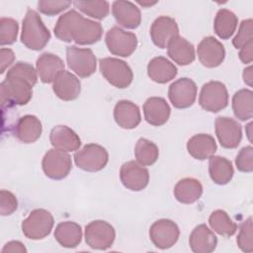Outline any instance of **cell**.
I'll return each instance as SVG.
<instances>
[{
    "label": "cell",
    "instance_id": "1",
    "mask_svg": "<svg viewBox=\"0 0 253 253\" xmlns=\"http://www.w3.org/2000/svg\"><path fill=\"white\" fill-rule=\"evenodd\" d=\"M38 80V73L28 62L19 61L7 72L5 80L0 84L2 107L24 106L33 96V87Z\"/></svg>",
    "mask_w": 253,
    "mask_h": 253
},
{
    "label": "cell",
    "instance_id": "2",
    "mask_svg": "<svg viewBox=\"0 0 253 253\" xmlns=\"http://www.w3.org/2000/svg\"><path fill=\"white\" fill-rule=\"evenodd\" d=\"M53 32L62 42H74L80 45H87L101 40L103 28L99 22L85 18L75 10H70L58 18Z\"/></svg>",
    "mask_w": 253,
    "mask_h": 253
},
{
    "label": "cell",
    "instance_id": "3",
    "mask_svg": "<svg viewBox=\"0 0 253 253\" xmlns=\"http://www.w3.org/2000/svg\"><path fill=\"white\" fill-rule=\"evenodd\" d=\"M50 40L49 30L37 11L28 9L23 20L21 42L29 49L41 50Z\"/></svg>",
    "mask_w": 253,
    "mask_h": 253
},
{
    "label": "cell",
    "instance_id": "4",
    "mask_svg": "<svg viewBox=\"0 0 253 253\" xmlns=\"http://www.w3.org/2000/svg\"><path fill=\"white\" fill-rule=\"evenodd\" d=\"M99 68L104 78L113 86L124 89L128 87L133 79L129 65L119 58L105 57L99 61Z\"/></svg>",
    "mask_w": 253,
    "mask_h": 253
},
{
    "label": "cell",
    "instance_id": "5",
    "mask_svg": "<svg viewBox=\"0 0 253 253\" xmlns=\"http://www.w3.org/2000/svg\"><path fill=\"white\" fill-rule=\"evenodd\" d=\"M53 224V216L48 211L44 209H36L23 220L22 231L29 239L41 240L51 232Z\"/></svg>",
    "mask_w": 253,
    "mask_h": 253
},
{
    "label": "cell",
    "instance_id": "6",
    "mask_svg": "<svg viewBox=\"0 0 253 253\" xmlns=\"http://www.w3.org/2000/svg\"><path fill=\"white\" fill-rule=\"evenodd\" d=\"M74 162L78 168L87 172H98L105 168L109 154L105 147L97 143H89L74 154Z\"/></svg>",
    "mask_w": 253,
    "mask_h": 253
},
{
    "label": "cell",
    "instance_id": "7",
    "mask_svg": "<svg viewBox=\"0 0 253 253\" xmlns=\"http://www.w3.org/2000/svg\"><path fill=\"white\" fill-rule=\"evenodd\" d=\"M66 60L69 68L79 77L91 76L97 68V59L92 49L76 45L66 46Z\"/></svg>",
    "mask_w": 253,
    "mask_h": 253
},
{
    "label": "cell",
    "instance_id": "8",
    "mask_svg": "<svg viewBox=\"0 0 253 253\" xmlns=\"http://www.w3.org/2000/svg\"><path fill=\"white\" fill-rule=\"evenodd\" d=\"M200 106L211 113H217L228 105V92L225 85L219 81H210L203 85L200 96Z\"/></svg>",
    "mask_w": 253,
    "mask_h": 253
},
{
    "label": "cell",
    "instance_id": "9",
    "mask_svg": "<svg viewBox=\"0 0 253 253\" xmlns=\"http://www.w3.org/2000/svg\"><path fill=\"white\" fill-rule=\"evenodd\" d=\"M115 238V228L105 220H93L85 227V241L92 249L106 250L113 245Z\"/></svg>",
    "mask_w": 253,
    "mask_h": 253
},
{
    "label": "cell",
    "instance_id": "10",
    "mask_svg": "<svg viewBox=\"0 0 253 253\" xmlns=\"http://www.w3.org/2000/svg\"><path fill=\"white\" fill-rule=\"evenodd\" d=\"M105 42L112 54L122 57L131 55L137 46L136 36L120 27L111 28L106 34Z\"/></svg>",
    "mask_w": 253,
    "mask_h": 253
},
{
    "label": "cell",
    "instance_id": "11",
    "mask_svg": "<svg viewBox=\"0 0 253 253\" xmlns=\"http://www.w3.org/2000/svg\"><path fill=\"white\" fill-rule=\"evenodd\" d=\"M42 168L46 177L52 180H62L72 168L71 157L67 152L52 148L43 156Z\"/></svg>",
    "mask_w": 253,
    "mask_h": 253
},
{
    "label": "cell",
    "instance_id": "12",
    "mask_svg": "<svg viewBox=\"0 0 253 253\" xmlns=\"http://www.w3.org/2000/svg\"><path fill=\"white\" fill-rule=\"evenodd\" d=\"M180 230L171 219L161 218L154 221L149 228V238L153 245L159 249L171 248L178 240Z\"/></svg>",
    "mask_w": 253,
    "mask_h": 253
},
{
    "label": "cell",
    "instance_id": "13",
    "mask_svg": "<svg viewBox=\"0 0 253 253\" xmlns=\"http://www.w3.org/2000/svg\"><path fill=\"white\" fill-rule=\"evenodd\" d=\"M168 98L175 108L187 109L196 101L197 85L190 78H180L169 86Z\"/></svg>",
    "mask_w": 253,
    "mask_h": 253
},
{
    "label": "cell",
    "instance_id": "14",
    "mask_svg": "<svg viewBox=\"0 0 253 253\" xmlns=\"http://www.w3.org/2000/svg\"><path fill=\"white\" fill-rule=\"evenodd\" d=\"M214 129L220 145L224 148H236L242 139V128L237 121L227 117H217Z\"/></svg>",
    "mask_w": 253,
    "mask_h": 253
},
{
    "label": "cell",
    "instance_id": "15",
    "mask_svg": "<svg viewBox=\"0 0 253 253\" xmlns=\"http://www.w3.org/2000/svg\"><path fill=\"white\" fill-rule=\"evenodd\" d=\"M122 184L128 190L138 192L143 190L149 182V172L134 160L125 162L120 169Z\"/></svg>",
    "mask_w": 253,
    "mask_h": 253
},
{
    "label": "cell",
    "instance_id": "16",
    "mask_svg": "<svg viewBox=\"0 0 253 253\" xmlns=\"http://www.w3.org/2000/svg\"><path fill=\"white\" fill-rule=\"evenodd\" d=\"M197 54L200 62L208 67L219 66L224 60L225 49L223 44L213 37H206L198 44Z\"/></svg>",
    "mask_w": 253,
    "mask_h": 253
},
{
    "label": "cell",
    "instance_id": "17",
    "mask_svg": "<svg viewBox=\"0 0 253 253\" xmlns=\"http://www.w3.org/2000/svg\"><path fill=\"white\" fill-rule=\"evenodd\" d=\"M179 36L176 21L168 16H160L154 20L150 27V38L159 48H166L170 41Z\"/></svg>",
    "mask_w": 253,
    "mask_h": 253
},
{
    "label": "cell",
    "instance_id": "18",
    "mask_svg": "<svg viewBox=\"0 0 253 253\" xmlns=\"http://www.w3.org/2000/svg\"><path fill=\"white\" fill-rule=\"evenodd\" d=\"M112 13L116 22L123 28L133 30L140 25V10L132 2L124 0L113 2Z\"/></svg>",
    "mask_w": 253,
    "mask_h": 253
},
{
    "label": "cell",
    "instance_id": "19",
    "mask_svg": "<svg viewBox=\"0 0 253 253\" xmlns=\"http://www.w3.org/2000/svg\"><path fill=\"white\" fill-rule=\"evenodd\" d=\"M42 131L41 121L34 115H25L18 119L13 126V133L23 143L37 141Z\"/></svg>",
    "mask_w": 253,
    "mask_h": 253
},
{
    "label": "cell",
    "instance_id": "20",
    "mask_svg": "<svg viewBox=\"0 0 253 253\" xmlns=\"http://www.w3.org/2000/svg\"><path fill=\"white\" fill-rule=\"evenodd\" d=\"M49 141L53 148L64 152L76 151L81 145L78 134L72 128L63 125L52 127L49 133Z\"/></svg>",
    "mask_w": 253,
    "mask_h": 253
},
{
    "label": "cell",
    "instance_id": "21",
    "mask_svg": "<svg viewBox=\"0 0 253 253\" xmlns=\"http://www.w3.org/2000/svg\"><path fill=\"white\" fill-rule=\"evenodd\" d=\"M52 90L59 99L63 101H73L80 95L81 83L74 74L63 70L53 81Z\"/></svg>",
    "mask_w": 253,
    "mask_h": 253
},
{
    "label": "cell",
    "instance_id": "22",
    "mask_svg": "<svg viewBox=\"0 0 253 253\" xmlns=\"http://www.w3.org/2000/svg\"><path fill=\"white\" fill-rule=\"evenodd\" d=\"M63 60L56 54L43 52L39 56L36 63V70L41 81L43 83H53L57 75L64 70Z\"/></svg>",
    "mask_w": 253,
    "mask_h": 253
},
{
    "label": "cell",
    "instance_id": "23",
    "mask_svg": "<svg viewBox=\"0 0 253 253\" xmlns=\"http://www.w3.org/2000/svg\"><path fill=\"white\" fill-rule=\"evenodd\" d=\"M145 121L154 126H160L169 120L171 109L166 100L162 97H150L143 104Z\"/></svg>",
    "mask_w": 253,
    "mask_h": 253
},
{
    "label": "cell",
    "instance_id": "24",
    "mask_svg": "<svg viewBox=\"0 0 253 253\" xmlns=\"http://www.w3.org/2000/svg\"><path fill=\"white\" fill-rule=\"evenodd\" d=\"M114 119L122 128H134L141 121L139 108L131 101L121 100L114 108Z\"/></svg>",
    "mask_w": 253,
    "mask_h": 253
},
{
    "label": "cell",
    "instance_id": "25",
    "mask_svg": "<svg viewBox=\"0 0 253 253\" xmlns=\"http://www.w3.org/2000/svg\"><path fill=\"white\" fill-rule=\"evenodd\" d=\"M217 244V238L206 224H199L190 234L189 245L195 253H211Z\"/></svg>",
    "mask_w": 253,
    "mask_h": 253
},
{
    "label": "cell",
    "instance_id": "26",
    "mask_svg": "<svg viewBox=\"0 0 253 253\" xmlns=\"http://www.w3.org/2000/svg\"><path fill=\"white\" fill-rule=\"evenodd\" d=\"M187 150L195 159H209L216 151V142L211 134L198 133L188 140Z\"/></svg>",
    "mask_w": 253,
    "mask_h": 253
},
{
    "label": "cell",
    "instance_id": "27",
    "mask_svg": "<svg viewBox=\"0 0 253 253\" xmlns=\"http://www.w3.org/2000/svg\"><path fill=\"white\" fill-rule=\"evenodd\" d=\"M167 53L174 62L182 66L191 64L196 57L194 45L180 36H176L170 41L167 45Z\"/></svg>",
    "mask_w": 253,
    "mask_h": 253
},
{
    "label": "cell",
    "instance_id": "28",
    "mask_svg": "<svg viewBox=\"0 0 253 253\" xmlns=\"http://www.w3.org/2000/svg\"><path fill=\"white\" fill-rule=\"evenodd\" d=\"M177 71V67L164 56H156L147 64L148 77L159 84H164L174 79Z\"/></svg>",
    "mask_w": 253,
    "mask_h": 253
},
{
    "label": "cell",
    "instance_id": "29",
    "mask_svg": "<svg viewBox=\"0 0 253 253\" xmlns=\"http://www.w3.org/2000/svg\"><path fill=\"white\" fill-rule=\"evenodd\" d=\"M54 238L65 248H75L82 239V228L74 221H63L56 225Z\"/></svg>",
    "mask_w": 253,
    "mask_h": 253
},
{
    "label": "cell",
    "instance_id": "30",
    "mask_svg": "<svg viewBox=\"0 0 253 253\" xmlns=\"http://www.w3.org/2000/svg\"><path fill=\"white\" fill-rule=\"evenodd\" d=\"M202 194L203 186L195 178H184L174 187V196L182 204H193L201 198Z\"/></svg>",
    "mask_w": 253,
    "mask_h": 253
},
{
    "label": "cell",
    "instance_id": "31",
    "mask_svg": "<svg viewBox=\"0 0 253 253\" xmlns=\"http://www.w3.org/2000/svg\"><path fill=\"white\" fill-rule=\"evenodd\" d=\"M209 173L211 179L217 185H226L233 177L234 170L230 160L221 156L209 158Z\"/></svg>",
    "mask_w": 253,
    "mask_h": 253
},
{
    "label": "cell",
    "instance_id": "32",
    "mask_svg": "<svg viewBox=\"0 0 253 253\" xmlns=\"http://www.w3.org/2000/svg\"><path fill=\"white\" fill-rule=\"evenodd\" d=\"M238 24L236 15L228 9H219L213 22L214 33L221 40H228L235 32Z\"/></svg>",
    "mask_w": 253,
    "mask_h": 253
},
{
    "label": "cell",
    "instance_id": "33",
    "mask_svg": "<svg viewBox=\"0 0 253 253\" xmlns=\"http://www.w3.org/2000/svg\"><path fill=\"white\" fill-rule=\"evenodd\" d=\"M232 111L234 116L245 122L253 116V93L249 89H240L232 97Z\"/></svg>",
    "mask_w": 253,
    "mask_h": 253
},
{
    "label": "cell",
    "instance_id": "34",
    "mask_svg": "<svg viewBox=\"0 0 253 253\" xmlns=\"http://www.w3.org/2000/svg\"><path fill=\"white\" fill-rule=\"evenodd\" d=\"M134 156L138 164L142 166H150L158 159V146L154 142L141 137L136 141L134 146Z\"/></svg>",
    "mask_w": 253,
    "mask_h": 253
},
{
    "label": "cell",
    "instance_id": "35",
    "mask_svg": "<svg viewBox=\"0 0 253 253\" xmlns=\"http://www.w3.org/2000/svg\"><path fill=\"white\" fill-rule=\"evenodd\" d=\"M209 223L211 229L225 237L232 236L237 230L236 223L229 217L227 212L222 210L212 211L209 217Z\"/></svg>",
    "mask_w": 253,
    "mask_h": 253
},
{
    "label": "cell",
    "instance_id": "36",
    "mask_svg": "<svg viewBox=\"0 0 253 253\" xmlns=\"http://www.w3.org/2000/svg\"><path fill=\"white\" fill-rule=\"evenodd\" d=\"M73 5L85 15L102 20L109 15L110 4L108 1H74Z\"/></svg>",
    "mask_w": 253,
    "mask_h": 253
},
{
    "label": "cell",
    "instance_id": "37",
    "mask_svg": "<svg viewBox=\"0 0 253 253\" xmlns=\"http://www.w3.org/2000/svg\"><path fill=\"white\" fill-rule=\"evenodd\" d=\"M253 226L252 217L249 216L239 226V232L237 234L236 242L238 247L246 253L253 251Z\"/></svg>",
    "mask_w": 253,
    "mask_h": 253
},
{
    "label": "cell",
    "instance_id": "38",
    "mask_svg": "<svg viewBox=\"0 0 253 253\" xmlns=\"http://www.w3.org/2000/svg\"><path fill=\"white\" fill-rule=\"evenodd\" d=\"M19 32L18 22L12 18H1L0 20V44H12L16 42Z\"/></svg>",
    "mask_w": 253,
    "mask_h": 253
},
{
    "label": "cell",
    "instance_id": "39",
    "mask_svg": "<svg viewBox=\"0 0 253 253\" xmlns=\"http://www.w3.org/2000/svg\"><path fill=\"white\" fill-rule=\"evenodd\" d=\"M253 22L252 19L243 20L239 26L236 36L232 40V44L235 48L240 49L245 44L253 42Z\"/></svg>",
    "mask_w": 253,
    "mask_h": 253
},
{
    "label": "cell",
    "instance_id": "40",
    "mask_svg": "<svg viewBox=\"0 0 253 253\" xmlns=\"http://www.w3.org/2000/svg\"><path fill=\"white\" fill-rule=\"evenodd\" d=\"M71 4L70 1L41 0L38 2V10L44 15L54 16L69 8Z\"/></svg>",
    "mask_w": 253,
    "mask_h": 253
},
{
    "label": "cell",
    "instance_id": "41",
    "mask_svg": "<svg viewBox=\"0 0 253 253\" xmlns=\"http://www.w3.org/2000/svg\"><path fill=\"white\" fill-rule=\"evenodd\" d=\"M235 165L240 172L251 173L253 171V147L251 145L239 150L235 158Z\"/></svg>",
    "mask_w": 253,
    "mask_h": 253
},
{
    "label": "cell",
    "instance_id": "42",
    "mask_svg": "<svg viewBox=\"0 0 253 253\" xmlns=\"http://www.w3.org/2000/svg\"><path fill=\"white\" fill-rule=\"evenodd\" d=\"M18 208V201L16 196L7 190L0 192V213L2 215L12 214Z\"/></svg>",
    "mask_w": 253,
    "mask_h": 253
},
{
    "label": "cell",
    "instance_id": "43",
    "mask_svg": "<svg viewBox=\"0 0 253 253\" xmlns=\"http://www.w3.org/2000/svg\"><path fill=\"white\" fill-rule=\"evenodd\" d=\"M15 60V54L12 49L2 47L0 49V73H4L6 68H8Z\"/></svg>",
    "mask_w": 253,
    "mask_h": 253
},
{
    "label": "cell",
    "instance_id": "44",
    "mask_svg": "<svg viewBox=\"0 0 253 253\" xmlns=\"http://www.w3.org/2000/svg\"><path fill=\"white\" fill-rule=\"evenodd\" d=\"M238 55L240 60L243 63L245 64L251 63L253 60V42H250L247 44H245L243 47H241Z\"/></svg>",
    "mask_w": 253,
    "mask_h": 253
},
{
    "label": "cell",
    "instance_id": "45",
    "mask_svg": "<svg viewBox=\"0 0 253 253\" xmlns=\"http://www.w3.org/2000/svg\"><path fill=\"white\" fill-rule=\"evenodd\" d=\"M6 252H11V253H15V252H19V253H26L27 249L25 247V245L17 240H12L7 242L4 247L2 248V253H6Z\"/></svg>",
    "mask_w": 253,
    "mask_h": 253
},
{
    "label": "cell",
    "instance_id": "46",
    "mask_svg": "<svg viewBox=\"0 0 253 253\" xmlns=\"http://www.w3.org/2000/svg\"><path fill=\"white\" fill-rule=\"evenodd\" d=\"M252 80H253V75H252V66L249 65L243 70V81L249 86H252Z\"/></svg>",
    "mask_w": 253,
    "mask_h": 253
},
{
    "label": "cell",
    "instance_id": "47",
    "mask_svg": "<svg viewBox=\"0 0 253 253\" xmlns=\"http://www.w3.org/2000/svg\"><path fill=\"white\" fill-rule=\"evenodd\" d=\"M137 3L139 4V5H141L142 7H149V6H152V5H154V4H156V2H144V1H137Z\"/></svg>",
    "mask_w": 253,
    "mask_h": 253
},
{
    "label": "cell",
    "instance_id": "48",
    "mask_svg": "<svg viewBox=\"0 0 253 253\" xmlns=\"http://www.w3.org/2000/svg\"><path fill=\"white\" fill-rule=\"evenodd\" d=\"M251 127H252V123H249L247 126H246V128H247V136H248V139L251 141Z\"/></svg>",
    "mask_w": 253,
    "mask_h": 253
}]
</instances>
